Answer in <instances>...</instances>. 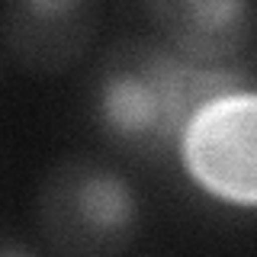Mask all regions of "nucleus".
Wrapping results in <instances>:
<instances>
[{
	"label": "nucleus",
	"mask_w": 257,
	"mask_h": 257,
	"mask_svg": "<svg viewBox=\"0 0 257 257\" xmlns=\"http://www.w3.org/2000/svg\"><path fill=\"white\" fill-rule=\"evenodd\" d=\"M42 247L61 257H116L142 231V203L132 183L93 155H64L36 193Z\"/></svg>",
	"instance_id": "2"
},
{
	"label": "nucleus",
	"mask_w": 257,
	"mask_h": 257,
	"mask_svg": "<svg viewBox=\"0 0 257 257\" xmlns=\"http://www.w3.org/2000/svg\"><path fill=\"white\" fill-rule=\"evenodd\" d=\"M193 64L171 45L122 39L100 58L90 84V109L100 132L135 155H164L183 142L203 106L238 93V77Z\"/></svg>",
	"instance_id": "1"
},
{
	"label": "nucleus",
	"mask_w": 257,
	"mask_h": 257,
	"mask_svg": "<svg viewBox=\"0 0 257 257\" xmlns=\"http://www.w3.org/2000/svg\"><path fill=\"white\" fill-rule=\"evenodd\" d=\"M103 0H4V52L20 71L55 77L87 55Z\"/></svg>",
	"instance_id": "4"
},
{
	"label": "nucleus",
	"mask_w": 257,
	"mask_h": 257,
	"mask_svg": "<svg viewBox=\"0 0 257 257\" xmlns=\"http://www.w3.org/2000/svg\"><path fill=\"white\" fill-rule=\"evenodd\" d=\"M167 45L193 64H222L257 36V0H148Z\"/></svg>",
	"instance_id": "5"
},
{
	"label": "nucleus",
	"mask_w": 257,
	"mask_h": 257,
	"mask_svg": "<svg viewBox=\"0 0 257 257\" xmlns=\"http://www.w3.org/2000/svg\"><path fill=\"white\" fill-rule=\"evenodd\" d=\"M190 177L212 196L257 206V93H228L193 116L180 142Z\"/></svg>",
	"instance_id": "3"
}]
</instances>
